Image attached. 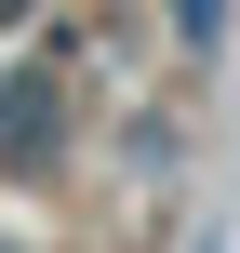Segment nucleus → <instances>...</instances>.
I'll return each instance as SVG.
<instances>
[{
	"instance_id": "nucleus-1",
	"label": "nucleus",
	"mask_w": 240,
	"mask_h": 253,
	"mask_svg": "<svg viewBox=\"0 0 240 253\" xmlns=\"http://www.w3.org/2000/svg\"><path fill=\"white\" fill-rule=\"evenodd\" d=\"M0 160L13 173H53L67 133H53V80H0Z\"/></svg>"
},
{
	"instance_id": "nucleus-2",
	"label": "nucleus",
	"mask_w": 240,
	"mask_h": 253,
	"mask_svg": "<svg viewBox=\"0 0 240 253\" xmlns=\"http://www.w3.org/2000/svg\"><path fill=\"white\" fill-rule=\"evenodd\" d=\"M174 40H187V53H214V40H227V0H174Z\"/></svg>"
},
{
	"instance_id": "nucleus-3",
	"label": "nucleus",
	"mask_w": 240,
	"mask_h": 253,
	"mask_svg": "<svg viewBox=\"0 0 240 253\" xmlns=\"http://www.w3.org/2000/svg\"><path fill=\"white\" fill-rule=\"evenodd\" d=\"M0 27H27V0H0Z\"/></svg>"
}]
</instances>
